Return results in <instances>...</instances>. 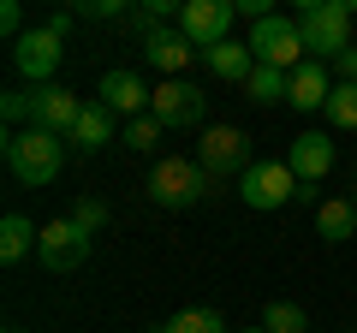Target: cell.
<instances>
[{
	"label": "cell",
	"instance_id": "6da1fadb",
	"mask_svg": "<svg viewBox=\"0 0 357 333\" xmlns=\"http://www.w3.org/2000/svg\"><path fill=\"white\" fill-rule=\"evenodd\" d=\"M6 173H13L18 185H54L60 179V166H66V143L48 137V131H6Z\"/></svg>",
	"mask_w": 357,
	"mask_h": 333
},
{
	"label": "cell",
	"instance_id": "7a4b0ae2",
	"mask_svg": "<svg viewBox=\"0 0 357 333\" xmlns=\"http://www.w3.org/2000/svg\"><path fill=\"white\" fill-rule=\"evenodd\" d=\"M351 18H357L351 0H316V6H304V13H298V30H304L310 60H321V65L340 60V54L351 48Z\"/></svg>",
	"mask_w": 357,
	"mask_h": 333
},
{
	"label": "cell",
	"instance_id": "3957f363",
	"mask_svg": "<svg viewBox=\"0 0 357 333\" xmlns=\"http://www.w3.org/2000/svg\"><path fill=\"white\" fill-rule=\"evenodd\" d=\"M208 173L197 161H185V155H167V161H155L149 166V185H143V191H149V203H161V208H197L208 196Z\"/></svg>",
	"mask_w": 357,
	"mask_h": 333
},
{
	"label": "cell",
	"instance_id": "277c9868",
	"mask_svg": "<svg viewBox=\"0 0 357 333\" xmlns=\"http://www.w3.org/2000/svg\"><path fill=\"white\" fill-rule=\"evenodd\" d=\"M250 54H256V65H274V72H298V65L310 60L304 30H298V18H286V13L262 18V24L250 30Z\"/></svg>",
	"mask_w": 357,
	"mask_h": 333
},
{
	"label": "cell",
	"instance_id": "5b68a950",
	"mask_svg": "<svg viewBox=\"0 0 357 333\" xmlns=\"http://www.w3.org/2000/svg\"><path fill=\"white\" fill-rule=\"evenodd\" d=\"M36 262L48 274H77L89 262V232L77 226L72 215L66 220H48V226H42V238H36Z\"/></svg>",
	"mask_w": 357,
	"mask_h": 333
},
{
	"label": "cell",
	"instance_id": "8992f818",
	"mask_svg": "<svg viewBox=\"0 0 357 333\" xmlns=\"http://www.w3.org/2000/svg\"><path fill=\"white\" fill-rule=\"evenodd\" d=\"M197 166H203L208 179H227V173H250V137H244L238 125H215V131H203V143H197Z\"/></svg>",
	"mask_w": 357,
	"mask_h": 333
},
{
	"label": "cell",
	"instance_id": "52a82bcc",
	"mask_svg": "<svg viewBox=\"0 0 357 333\" xmlns=\"http://www.w3.org/2000/svg\"><path fill=\"white\" fill-rule=\"evenodd\" d=\"M232 18H238L232 0H185V13H178V36L208 54V48H220V42L232 36Z\"/></svg>",
	"mask_w": 357,
	"mask_h": 333
},
{
	"label": "cell",
	"instance_id": "ba28073f",
	"mask_svg": "<svg viewBox=\"0 0 357 333\" xmlns=\"http://www.w3.org/2000/svg\"><path fill=\"white\" fill-rule=\"evenodd\" d=\"M203 107H208V95L197 90L191 77H167V84H155L149 114L161 119L167 131H191V125H203Z\"/></svg>",
	"mask_w": 357,
	"mask_h": 333
},
{
	"label": "cell",
	"instance_id": "9c48e42d",
	"mask_svg": "<svg viewBox=\"0 0 357 333\" xmlns=\"http://www.w3.org/2000/svg\"><path fill=\"white\" fill-rule=\"evenodd\" d=\"M60 60H66V36H54L48 24L42 30H24V36L13 42V65H18V77H30V84H54V72H60Z\"/></svg>",
	"mask_w": 357,
	"mask_h": 333
},
{
	"label": "cell",
	"instance_id": "30bf717a",
	"mask_svg": "<svg viewBox=\"0 0 357 333\" xmlns=\"http://www.w3.org/2000/svg\"><path fill=\"white\" fill-rule=\"evenodd\" d=\"M238 196L250 208H286V203H298V173L286 161H256L238 179Z\"/></svg>",
	"mask_w": 357,
	"mask_h": 333
},
{
	"label": "cell",
	"instance_id": "8fae6325",
	"mask_svg": "<svg viewBox=\"0 0 357 333\" xmlns=\"http://www.w3.org/2000/svg\"><path fill=\"white\" fill-rule=\"evenodd\" d=\"M77 114H84V102H77V90H66V84H42V90H30V125L48 131V137H72Z\"/></svg>",
	"mask_w": 357,
	"mask_h": 333
},
{
	"label": "cell",
	"instance_id": "7c38bea8",
	"mask_svg": "<svg viewBox=\"0 0 357 333\" xmlns=\"http://www.w3.org/2000/svg\"><path fill=\"white\" fill-rule=\"evenodd\" d=\"M96 102H102V107H107L114 119H126V125H131V119H143V114H149L155 90H143V77H137V72L114 65V72H107L102 84H96Z\"/></svg>",
	"mask_w": 357,
	"mask_h": 333
},
{
	"label": "cell",
	"instance_id": "4fadbf2b",
	"mask_svg": "<svg viewBox=\"0 0 357 333\" xmlns=\"http://www.w3.org/2000/svg\"><path fill=\"white\" fill-rule=\"evenodd\" d=\"M286 166L298 173V185H321V173L333 166V143L321 131H298L292 149H286Z\"/></svg>",
	"mask_w": 357,
	"mask_h": 333
},
{
	"label": "cell",
	"instance_id": "5bb4252c",
	"mask_svg": "<svg viewBox=\"0 0 357 333\" xmlns=\"http://www.w3.org/2000/svg\"><path fill=\"white\" fill-rule=\"evenodd\" d=\"M328 95H333V72L321 60H304L292 72V84H286V102L292 107H304V114H316V107H328Z\"/></svg>",
	"mask_w": 357,
	"mask_h": 333
},
{
	"label": "cell",
	"instance_id": "9a60e30c",
	"mask_svg": "<svg viewBox=\"0 0 357 333\" xmlns=\"http://www.w3.org/2000/svg\"><path fill=\"white\" fill-rule=\"evenodd\" d=\"M191 54H197V48L178 36V30H155V36H143V60H149L155 72H167V77H185Z\"/></svg>",
	"mask_w": 357,
	"mask_h": 333
},
{
	"label": "cell",
	"instance_id": "2e32d148",
	"mask_svg": "<svg viewBox=\"0 0 357 333\" xmlns=\"http://www.w3.org/2000/svg\"><path fill=\"white\" fill-rule=\"evenodd\" d=\"M72 143L77 155H96V149H107L114 143V114H107L102 102H84V114H77V125H72Z\"/></svg>",
	"mask_w": 357,
	"mask_h": 333
},
{
	"label": "cell",
	"instance_id": "e0dca14e",
	"mask_svg": "<svg viewBox=\"0 0 357 333\" xmlns=\"http://www.w3.org/2000/svg\"><path fill=\"white\" fill-rule=\"evenodd\" d=\"M208 60V72L215 77H227V84H250V72H256V54H250V42H220V48H208L203 54Z\"/></svg>",
	"mask_w": 357,
	"mask_h": 333
},
{
	"label": "cell",
	"instance_id": "ac0fdd59",
	"mask_svg": "<svg viewBox=\"0 0 357 333\" xmlns=\"http://www.w3.org/2000/svg\"><path fill=\"white\" fill-rule=\"evenodd\" d=\"M316 232L328 244H345L357 232V203H351V196H328V203L316 208Z\"/></svg>",
	"mask_w": 357,
	"mask_h": 333
},
{
	"label": "cell",
	"instance_id": "d6986e66",
	"mask_svg": "<svg viewBox=\"0 0 357 333\" xmlns=\"http://www.w3.org/2000/svg\"><path fill=\"white\" fill-rule=\"evenodd\" d=\"M36 238H42V226H30L24 215H6L0 220V262H24L36 250Z\"/></svg>",
	"mask_w": 357,
	"mask_h": 333
},
{
	"label": "cell",
	"instance_id": "ffe728a7",
	"mask_svg": "<svg viewBox=\"0 0 357 333\" xmlns=\"http://www.w3.org/2000/svg\"><path fill=\"white\" fill-rule=\"evenodd\" d=\"M155 333H227V316L197 304V309H178V316H167Z\"/></svg>",
	"mask_w": 357,
	"mask_h": 333
},
{
	"label": "cell",
	"instance_id": "44dd1931",
	"mask_svg": "<svg viewBox=\"0 0 357 333\" xmlns=\"http://www.w3.org/2000/svg\"><path fill=\"white\" fill-rule=\"evenodd\" d=\"M286 84H292V72H274V65H256L250 72V84H244V95H250V102H280L286 95Z\"/></svg>",
	"mask_w": 357,
	"mask_h": 333
},
{
	"label": "cell",
	"instance_id": "7402d4cb",
	"mask_svg": "<svg viewBox=\"0 0 357 333\" xmlns=\"http://www.w3.org/2000/svg\"><path fill=\"white\" fill-rule=\"evenodd\" d=\"M328 125H340V131H357V84H333V95H328Z\"/></svg>",
	"mask_w": 357,
	"mask_h": 333
},
{
	"label": "cell",
	"instance_id": "603a6c76",
	"mask_svg": "<svg viewBox=\"0 0 357 333\" xmlns=\"http://www.w3.org/2000/svg\"><path fill=\"white\" fill-rule=\"evenodd\" d=\"M262 327H268V333H310V316H304L298 304H286V297H280V304L262 309Z\"/></svg>",
	"mask_w": 357,
	"mask_h": 333
},
{
	"label": "cell",
	"instance_id": "cb8c5ba5",
	"mask_svg": "<svg viewBox=\"0 0 357 333\" xmlns=\"http://www.w3.org/2000/svg\"><path fill=\"white\" fill-rule=\"evenodd\" d=\"M0 114H6L13 131H30V90H6L0 95Z\"/></svg>",
	"mask_w": 357,
	"mask_h": 333
},
{
	"label": "cell",
	"instance_id": "d4e9b609",
	"mask_svg": "<svg viewBox=\"0 0 357 333\" xmlns=\"http://www.w3.org/2000/svg\"><path fill=\"white\" fill-rule=\"evenodd\" d=\"M161 119H155V114H143V119H131V125H126V143H131V149H155V143H161Z\"/></svg>",
	"mask_w": 357,
	"mask_h": 333
},
{
	"label": "cell",
	"instance_id": "484cf974",
	"mask_svg": "<svg viewBox=\"0 0 357 333\" xmlns=\"http://www.w3.org/2000/svg\"><path fill=\"white\" fill-rule=\"evenodd\" d=\"M72 220H77V226H84V232H89V238H96V232H102V226H107V203H96V196H84V203H77V208H72Z\"/></svg>",
	"mask_w": 357,
	"mask_h": 333
},
{
	"label": "cell",
	"instance_id": "4316f807",
	"mask_svg": "<svg viewBox=\"0 0 357 333\" xmlns=\"http://www.w3.org/2000/svg\"><path fill=\"white\" fill-rule=\"evenodd\" d=\"M119 0H77V18H119Z\"/></svg>",
	"mask_w": 357,
	"mask_h": 333
},
{
	"label": "cell",
	"instance_id": "83f0119b",
	"mask_svg": "<svg viewBox=\"0 0 357 333\" xmlns=\"http://www.w3.org/2000/svg\"><path fill=\"white\" fill-rule=\"evenodd\" d=\"M0 36H24V13H18V0H6V6H0Z\"/></svg>",
	"mask_w": 357,
	"mask_h": 333
},
{
	"label": "cell",
	"instance_id": "f1b7e54d",
	"mask_svg": "<svg viewBox=\"0 0 357 333\" xmlns=\"http://www.w3.org/2000/svg\"><path fill=\"white\" fill-rule=\"evenodd\" d=\"M328 72H333V77H340V84H357V42H351V48H345V54H340V60H333V65H328Z\"/></svg>",
	"mask_w": 357,
	"mask_h": 333
},
{
	"label": "cell",
	"instance_id": "f546056e",
	"mask_svg": "<svg viewBox=\"0 0 357 333\" xmlns=\"http://www.w3.org/2000/svg\"><path fill=\"white\" fill-rule=\"evenodd\" d=\"M238 333H268V327H238Z\"/></svg>",
	"mask_w": 357,
	"mask_h": 333
},
{
	"label": "cell",
	"instance_id": "4dcf8cb0",
	"mask_svg": "<svg viewBox=\"0 0 357 333\" xmlns=\"http://www.w3.org/2000/svg\"><path fill=\"white\" fill-rule=\"evenodd\" d=\"M351 203H357V196H351Z\"/></svg>",
	"mask_w": 357,
	"mask_h": 333
},
{
	"label": "cell",
	"instance_id": "1f68e13d",
	"mask_svg": "<svg viewBox=\"0 0 357 333\" xmlns=\"http://www.w3.org/2000/svg\"><path fill=\"white\" fill-rule=\"evenodd\" d=\"M13 333H18V327H13Z\"/></svg>",
	"mask_w": 357,
	"mask_h": 333
}]
</instances>
